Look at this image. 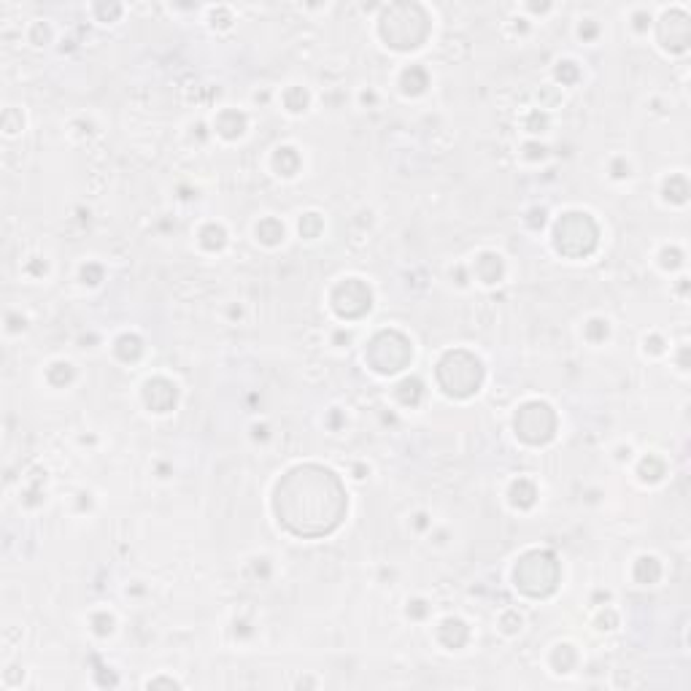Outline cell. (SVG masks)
<instances>
[{
    "label": "cell",
    "instance_id": "6da1fadb",
    "mask_svg": "<svg viewBox=\"0 0 691 691\" xmlns=\"http://www.w3.org/2000/svg\"><path fill=\"white\" fill-rule=\"evenodd\" d=\"M276 511L295 535H327L346 513L340 481L322 467H298L276 489Z\"/></svg>",
    "mask_w": 691,
    "mask_h": 691
},
{
    "label": "cell",
    "instance_id": "7a4b0ae2",
    "mask_svg": "<svg viewBox=\"0 0 691 691\" xmlns=\"http://www.w3.org/2000/svg\"><path fill=\"white\" fill-rule=\"evenodd\" d=\"M481 362L470 357L467 352H451L443 357V362L437 365V379L443 383V389L448 394L457 397H467L481 386Z\"/></svg>",
    "mask_w": 691,
    "mask_h": 691
},
{
    "label": "cell",
    "instance_id": "3957f363",
    "mask_svg": "<svg viewBox=\"0 0 691 691\" xmlns=\"http://www.w3.org/2000/svg\"><path fill=\"white\" fill-rule=\"evenodd\" d=\"M559 581V565L548 551H532L516 567V583L532 597L551 594Z\"/></svg>",
    "mask_w": 691,
    "mask_h": 691
},
{
    "label": "cell",
    "instance_id": "277c9868",
    "mask_svg": "<svg viewBox=\"0 0 691 691\" xmlns=\"http://www.w3.org/2000/svg\"><path fill=\"white\" fill-rule=\"evenodd\" d=\"M554 244L567 257H583L597 246V224L589 214H565L556 222Z\"/></svg>",
    "mask_w": 691,
    "mask_h": 691
},
{
    "label": "cell",
    "instance_id": "5b68a950",
    "mask_svg": "<svg viewBox=\"0 0 691 691\" xmlns=\"http://www.w3.org/2000/svg\"><path fill=\"white\" fill-rule=\"evenodd\" d=\"M416 11H419V6H394L392 11L383 16V25H381L383 38L392 43V46H397V49H413V46H419L424 41V36L413 33V28L427 30V16L421 11L416 19H410Z\"/></svg>",
    "mask_w": 691,
    "mask_h": 691
},
{
    "label": "cell",
    "instance_id": "8992f818",
    "mask_svg": "<svg viewBox=\"0 0 691 691\" xmlns=\"http://www.w3.org/2000/svg\"><path fill=\"white\" fill-rule=\"evenodd\" d=\"M365 357L370 359L373 370H379V373H397V370H403L410 362L413 349H410L408 338H403L400 332H381V335L373 338Z\"/></svg>",
    "mask_w": 691,
    "mask_h": 691
},
{
    "label": "cell",
    "instance_id": "52a82bcc",
    "mask_svg": "<svg viewBox=\"0 0 691 691\" xmlns=\"http://www.w3.org/2000/svg\"><path fill=\"white\" fill-rule=\"evenodd\" d=\"M556 427L554 410L543 403H529L516 413V432L521 435L527 443H545L551 440Z\"/></svg>",
    "mask_w": 691,
    "mask_h": 691
},
{
    "label": "cell",
    "instance_id": "ba28073f",
    "mask_svg": "<svg viewBox=\"0 0 691 691\" xmlns=\"http://www.w3.org/2000/svg\"><path fill=\"white\" fill-rule=\"evenodd\" d=\"M332 308L346 316V319H357L362 313L370 311V289L357 278H349L343 284L335 286L332 292Z\"/></svg>",
    "mask_w": 691,
    "mask_h": 691
},
{
    "label": "cell",
    "instance_id": "9c48e42d",
    "mask_svg": "<svg viewBox=\"0 0 691 691\" xmlns=\"http://www.w3.org/2000/svg\"><path fill=\"white\" fill-rule=\"evenodd\" d=\"M146 403L154 410H168L170 406H176V386L165 379H154L146 383Z\"/></svg>",
    "mask_w": 691,
    "mask_h": 691
},
{
    "label": "cell",
    "instance_id": "30bf717a",
    "mask_svg": "<svg viewBox=\"0 0 691 691\" xmlns=\"http://www.w3.org/2000/svg\"><path fill=\"white\" fill-rule=\"evenodd\" d=\"M440 640L446 643L448 648H459L462 643L467 640V626L459 621V619H448L440 626Z\"/></svg>",
    "mask_w": 691,
    "mask_h": 691
},
{
    "label": "cell",
    "instance_id": "8fae6325",
    "mask_svg": "<svg viewBox=\"0 0 691 691\" xmlns=\"http://www.w3.org/2000/svg\"><path fill=\"white\" fill-rule=\"evenodd\" d=\"M257 235L262 244H278V241L284 238V227H281V222H276V219H265V222H259L257 224Z\"/></svg>",
    "mask_w": 691,
    "mask_h": 691
},
{
    "label": "cell",
    "instance_id": "7c38bea8",
    "mask_svg": "<svg viewBox=\"0 0 691 691\" xmlns=\"http://www.w3.org/2000/svg\"><path fill=\"white\" fill-rule=\"evenodd\" d=\"M424 87H427V73H424L421 68H410L403 73V89H406V92H413V95H416V92L424 89Z\"/></svg>",
    "mask_w": 691,
    "mask_h": 691
},
{
    "label": "cell",
    "instance_id": "4fadbf2b",
    "mask_svg": "<svg viewBox=\"0 0 691 691\" xmlns=\"http://www.w3.org/2000/svg\"><path fill=\"white\" fill-rule=\"evenodd\" d=\"M298 163H300V157L295 154V149H278V154H276V168H278L284 176H292V173L298 170Z\"/></svg>",
    "mask_w": 691,
    "mask_h": 691
},
{
    "label": "cell",
    "instance_id": "5bb4252c",
    "mask_svg": "<svg viewBox=\"0 0 691 691\" xmlns=\"http://www.w3.org/2000/svg\"><path fill=\"white\" fill-rule=\"evenodd\" d=\"M397 394H400V400L406 403V406H416L421 397V383L416 379H408L403 381L400 386H397Z\"/></svg>",
    "mask_w": 691,
    "mask_h": 691
},
{
    "label": "cell",
    "instance_id": "9a60e30c",
    "mask_svg": "<svg viewBox=\"0 0 691 691\" xmlns=\"http://www.w3.org/2000/svg\"><path fill=\"white\" fill-rule=\"evenodd\" d=\"M116 354L122 359H136L138 354H141V340L136 335H122V338L116 340Z\"/></svg>",
    "mask_w": 691,
    "mask_h": 691
},
{
    "label": "cell",
    "instance_id": "2e32d148",
    "mask_svg": "<svg viewBox=\"0 0 691 691\" xmlns=\"http://www.w3.org/2000/svg\"><path fill=\"white\" fill-rule=\"evenodd\" d=\"M200 244H203L205 249H219V246H224V230L217 227V224H208V227L200 232Z\"/></svg>",
    "mask_w": 691,
    "mask_h": 691
},
{
    "label": "cell",
    "instance_id": "e0dca14e",
    "mask_svg": "<svg viewBox=\"0 0 691 691\" xmlns=\"http://www.w3.org/2000/svg\"><path fill=\"white\" fill-rule=\"evenodd\" d=\"M319 227H322V219L316 217V214H308V217L300 222V232L308 235V238H313V235L319 232Z\"/></svg>",
    "mask_w": 691,
    "mask_h": 691
},
{
    "label": "cell",
    "instance_id": "ac0fdd59",
    "mask_svg": "<svg viewBox=\"0 0 691 691\" xmlns=\"http://www.w3.org/2000/svg\"><path fill=\"white\" fill-rule=\"evenodd\" d=\"M305 103H308V97H305L303 89H292V92L286 95V106H289L292 111H303L305 109Z\"/></svg>",
    "mask_w": 691,
    "mask_h": 691
},
{
    "label": "cell",
    "instance_id": "d6986e66",
    "mask_svg": "<svg viewBox=\"0 0 691 691\" xmlns=\"http://www.w3.org/2000/svg\"><path fill=\"white\" fill-rule=\"evenodd\" d=\"M586 332H589V338H592V340H599V338H605V335H608V325H605V322H599V319H594V322H589Z\"/></svg>",
    "mask_w": 691,
    "mask_h": 691
}]
</instances>
